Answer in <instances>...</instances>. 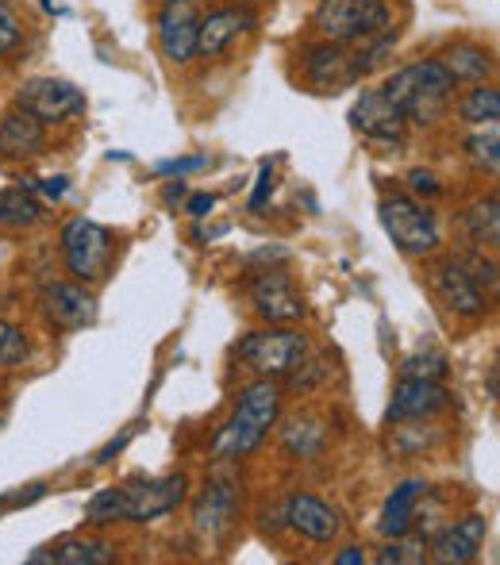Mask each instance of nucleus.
Returning a JSON list of instances; mask_svg holds the SVG:
<instances>
[{
  "label": "nucleus",
  "instance_id": "21",
  "mask_svg": "<svg viewBox=\"0 0 500 565\" xmlns=\"http://www.w3.org/2000/svg\"><path fill=\"white\" fill-rule=\"evenodd\" d=\"M427 492L424 481H404L393 489V497H389L385 512H381V535L385 539H396V535H408L412 527H416V504L419 497Z\"/></svg>",
  "mask_w": 500,
  "mask_h": 565
},
{
  "label": "nucleus",
  "instance_id": "28",
  "mask_svg": "<svg viewBox=\"0 0 500 565\" xmlns=\"http://www.w3.org/2000/svg\"><path fill=\"white\" fill-rule=\"evenodd\" d=\"M381 565H419L427 562V539L424 535H396L393 543L385 546V551L377 554Z\"/></svg>",
  "mask_w": 500,
  "mask_h": 565
},
{
  "label": "nucleus",
  "instance_id": "3",
  "mask_svg": "<svg viewBox=\"0 0 500 565\" xmlns=\"http://www.w3.org/2000/svg\"><path fill=\"white\" fill-rule=\"evenodd\" d=\"M235 354H240V362L247 365V370L262 373V377H289L308 358V339L292 328H274V323H269L266 331L243 335Z\"/></svg>",
  "mask_w": 500,
  "mask_h": 565
},
{
  "label": "nucleus",
  "instance_id": "5",
  "mask_svg": "<svg viewBox=\"0 0 500 565\" xmlns=\"http://www.w3.org/2000/svg\"><path fill=\"white\" fill-rule=\"evenodd\" d=\"M113 231L93 224V220H70L62 227V258H66V269L82 285L105 281L108 266H113Z\"/></svg>",
  "mask_w": 500,
  "mask_h": 565
},
{
  "label": "nucleus",
  "instance_id": "19",
  "mask_svg": "<svg viewBox=\"0 0 500 565\" xmlns=\"http://www.w3.org/2000/svg\"><path fill=\"white\" fill-rule=\"evenodd\" d=\"M46 147V124L23 108L0 116V154L8 158H35Z\"/></svg>",
  "mask_w": 500,
  "mask_h": 565
},
{
  "label": "nucleus",
  "instance_id": "12",
  "mask_svg": "<svg viewBox=\"0 0 500 565\" xmlns=\"http://www.w3.org/2000/svg\"><path fill=\"white\" fill-rule=\"evenodd\" d=\"M486 535H489V523L486 515H462V520L455 523V527L443 531L435 543H427V558L439 562V565H466L474 562L481 554V546H486Z\"/></svg>",
  "mask_w": 500,
  "mask_h": 565
},
{
  "label": "nucleus",
  "instance_id": "16",
  "mask_svg": "<svg viewBox=\"0 0 500 565\" xmlns=\"http://www.w3.org/2000/svg\"><path fill=\"white\" fill-rule=\"evenodd\" d=\"M254 12L247 8H220V12L201 15V31H196V54L204 58H220L243 31H254Z\"/></svg>",
  "mask_w": 500,
  "mask_h": 565
},
{
  "label": "nucleus",
  "instance_id": "33",
  "mask_svg": "<svg viewBox=\"0 0 500 565\" xmlns=\"http://www.w3.org/2000/svg\"><path fill=\"white\" fill-rule=\"evenodd\" d=\"M20 43H23V28H20V20H15L12 8L0 4V58H4V54H12Z\"/></svg>",
  "mask_w": 500,
  "mask_h": 565
},
{
  "label": "nucleus",
  "instance_id": "44",
  "mask_svg": "<svg viewBox=\"0 0 500 565\" xmlns=\"http://www.w3.org/2000/svg\"><path fill=\"white\" fill-rule=\"evenodd\" d=\"M0 4H8V0H0Z\"/></svg>",
  "mask_w": 500,
  "mask_h": 565
},
{
  "label": "nucleus",
  "instance_id": "39",
  "mask_svg": "<svg viewBox=\"0 0 500 565\" xmlns=\"http://www.w3.org/2000/svg\"><path fill=\"white\" fill-rule=\"evenodd\" d=\"M135 431H139V424H131V427H127V431L120 435V439H113V443H108V447H105V450H100V454H97V461H100V466H105V461H113V458H116V454H120V450L127 447V443H131V439H135Z\"/></svg>",
  "mask_w": 500,
  "mask_h": 565
},
{
  "label": "nucleus",
  "instance_id": "38",
  "mask_svg": "<svg viewBox=\"0 0 500 565\" xmlns=\"http://www.w3.org/2000/svg\"><path fill=\"white\" fill-rule=\"evenodd\" d=\"M46 497V484H28V492H12V497H0V508H20L31 504V500Z\"/></svg>",
  "mask_w": 500,
  "mask_h": 565
},
{
  "label": "nucleus",
  "instance_id": "8",
  "mask_svg": "<svg viewBox=\"0 0 500 565\" xmlns=\"http://www.w3.org/2000/svg\"><path fill=\"white\" fill-rule=\"evenodd\" d=\"M15 105L43 119V124H62V119L85 113V93L74 82H62V77H31V82L20 85Z\"/></svg>",
  "mask_w": 500,
  "mask_h": 565
},
{
  "label": "nucleus",
  "instance_id": "32",
  "mask_svg": "<svg viewBox=\"0 0 500 565\" xmlns=\"http://www.w3.org/2000/svg\"><path fill=\"white\" fill-rule=\"evenodd\" d=\"M28 358V335L15 323L0 320V370H12Z\"/></svg>",
  "mask_w": 500,
  "mask_h": 565
},
{
  "label": "nucleus",
  "instance_id": "36",
  "mask_svg": "<svg viewBox=\"0 0 500 565\" xmlns=\"http://www.w3.org/2000/svg\"><path fill=\"white\" fill-rule=\"evenodd\" d=\"M269 193H274V173H269V166H262L258 185H254V196H251V212H262V209H266Z\"/></svg>",
  "mask_w": 500,
  "mask_h": 565
},
{
  "label": "nucleus",
  "instance_id": "26",
  "mask_svg": "<svg viewBox=\"0 0 500 565\" xmlns=\"http://www.w3.org/2000/svg\"><path fill=\"white\" fill-rule=\"evenodd\" d=\"M466 231H470V238L481 246V250L500 243V204H497V196H486V201L470 204V212H466Z\"/></svg>",
  "mask_w": 500,
  "mask_h": 565
},
{
  "label": "nucleus",
  "instance_id": "13",
  "mask_svg": "<svg viewBox=\"0 0 500 565\" xmlns=\"http://www.w3.org/2000/svg\"><path fill=\"white\" fill-rule=\"evenodd\" d=\"M285 523H289L297 535H305L308 543H331V539H339V531H343V520H339L336 508L323 504L320 497H308V492L289 497V504H285Z\"/></svg>",
  "mask_w": 500,
  "mask_h": 565
},
{
  "label": "nucleus",
  "instance_id": "30",
  "mask_svg": "<svg viewBox=\"0 0 500 565\" xmlns=\"http://www.w3.org/2000/svg\"><path fill=\"white\" fill-rule=\"evenodd\" d=\"M85 523H93V527H105V523H124L120 489H100L97 497L85 504Z\"/></svg>",
  "mask_w": 500,
  "mask_h": 565
},
{
  "label": "nucleus",
  "instance_id": "29",
  "mask_svg": "<svg viewBox=\"0 0 500 565\" xmlns=\"http://www.w3.org/2000/svg\"><path fill=\"white\" fill-rule=\"evenodd\" d=\"M466 150H470L474 166H481V170L497 173V166H500V131H497V124H486L478 135H470Z\"/></svg>",
  "mask_w": 500,
  "mask_h": 565
},
{
  "label": "nucleus",
  "instance_id": "20",
  "mask_svg": "<svg viewBox=\"0 0 500 565\" xmlns=\"http://www.w3.org/2000/svg\"><path fill=\"white\" fill-rule=\"evenodd\" d=\"M305 74L320 93H336V89H343V85H354L351 54H347L339 43L312 46V51L305 54Z\"/></svg>",
  "mask_w": 500,
  "mask_h": 565
},
{
  "label": "nucleus",
  "instance_id": "18",
  "mask_svg": "<svg viewBox=\"0 0 500 565\" xmlns=\"http://www.w3.org/2000/svg\"><path fill=\"white\" fill-rule=\"evenodd\" d=\"M404 124H408V119H404L385 97H381V89L362 93V100L351 108V127H354V131H362L366 139H377V142H401Z\"/></svg>",
  "mask_w": 500,
  "mask_h": 565
},
{
  "label": "nucleus",
  "instance_id": "31",
  "mask_svg": "<svg viewBox=\"0 0 500 565\" xmlns=\"http://www.w3.org/2000/svg\"><path fill=\"white\" fill-rule=\"evenodd\" d=\"M447 358L439 354V350H427V354H412L404 358L401 365V377H419V381H443L447 377Z\"/></svg>",
  "mask_w": 500,
  "mask_h": 565
},
{
  "label": "nucleus",
  "instance_id": "15",
  "mask_svg": "<svg viewBox=\"0 0 500 565\" xmlns=\"http://www.w3.org/2000/svg\"><path fill=\"white\" fill-rule=\"evenodd\" d=\"M43 312L51 316L58 328H85V323L97 320V300L85 285H66L54 281L43 289Z\"/></svg>",
  "mask_w": 500,
  "mask_h": 565
},
{
  "label": "nucleus",
  "instance_id": "7",
  "mask_svg": "<svg viewBox=\"0 0 500 565\" xmlns=\"http://www.w3.org/2000/svg\"><path fill=\"white\" fill-rule=\"evenodd\" d=\"M120 497H124V523H155L185 504L189 481L181 473L150 477V481L120 484Z\"/></svg>",
  "mask_w": 500,
  "mask_h": 565
},
{
  "label": "nucleus",
  "instance_id": "22",
  "mask_svg": "<svg viewBox=\"0 0 500 565\" xmlns=\"http://www.w3.org/2000/svg\"><path fill=\"white\" fill-rule=\"evenodd\" d=\"M31 565H105L113 562V546L100 543V539H66L58 546H46V551L28 554Z\"/></svg>",
  "mask_w": 500,
  "mask_h": 565
},
{
  "label": "nucleus",
  "instance_id": "1",
  "mask_svg": "<svg viewBox=\"0 0 500 565\" xmlns=\"http://www.w3.org/2000/svg\"><path fill=\"white\" fill-rule=\"evenodd\" d=\"M281 416V388H277L274 377H262L247 385L240 393V404H235L232 419L216 431L212 439V458L216 461H235L247 458L251 450L262 447V439L269 435V427Z\"/></svg>",
  "mask_w": 500,
  "mask_h": 565
},
{
  "label": "nucleus",
  "instance_id": "34",
  "mask_svg": "<svg viewBox=\"0 0 500 565\" xmlns=\"http://www.w3.org/2000/svg\"><path fill=\"white\" fill-rule=\"evenodd\" d=\"M209 166V158L204 154H193V158H170V162H158L155 173H162V178H185V173H196Z\"/></svg>",
  "mask_w": 500,
  "mask_h": 565
},
{
  "label": "nucleus",
  "instance_id": "11",
  "mask_svg": "<svg viewBox=\"0 0 500 565\" xmlns=\"http://www.w3.org/2000/svg\"><path fill=\"white\" fill-rule=\"evenodd\" d=\"M450 404V393L439 381H419V377H401V385L393 388V401H389V419L404 424V419H432L439 416Z\"/></svg>",
  "mask_w": 500,
  "mask_h": 565
},
{
  "label": "nucleus",
  "instance_id": "14",
  "mask_svg": "<svg viewBox=\"0 0 500 565\" xmlns=\"http://www.w3.org/2000/svg\"><path fill=\"white\" fill-rule=\"evenodd\" d=\"M435 292L443 297V305L450 308V312L466 316V320H481L486 316V292H481V285L474 281L470 274H466L458 262H443L439 269H435Z\"/></svg>",
  "mask_w": 500,
  "mask_h": 565
},
{
  "label": "nucleus",
  "instance_id": "41",
  "mask_svg": "<svg viewBox=\"0 0 500 565\" xmlns=\"http://www.w3.org/2000/svg\"><path fill=\"white\" fill-rule=\"evenodd\" d=\"M39 189H43V193L51 196V201H62V196H66V189H70V185H66V178H46Z\"/></svg>",
  "mask_w": 500,
  "mask_h": 565
},
{
  "label": "nucleus",
  "instance_id": "27",
  "mask_svg": "<svg viewBox=\"0 0 500 565\" xmlns=\"http://www.w3.org/2000/svg\"><path fill=\"white\" fill-rule=\"evenodd\" d=\"M458 116L474 127H486V124H497L500 119V93L493 85H481V89H470L458 105Z\"/></svg>",
  "mask_w": 500,
  "mask_h": 565
},
{
  "label": "nucleus",
  "instance_id": "23",
  "mask_svg": "<svg viewBox=\"0 0 500 565\" xmlns=\"http://www.w3.org/2000/svg\"><path fill=\"white\" fill-rule=\"evenodd\" d=\"M439 62L447 66V74L455 77V82H486V77L493 74V54L474 43L450 46V51H443Z\"/></svg>",
  "mask_w": 500,
  "mask_h": 565
},
{
  "label": "nucleus",
  "instance_id": "40",
  "mask_svg": "<svg viewBox=\"0 0 500 565\" xmlns=\"http://www.w3.org/2000/svg\"><path fill=\"white\" fill-rule=\"evenodd\" d=\"M212 209H216V196L212 193H196L193 201H189V216H196V220H204Z\"/></svg>",
  "mask_w": 500,
  "mask_h": 565
},
{
  "label": "nucleus",
  "instance_id": "43",
  "mask_svg": "<svg viewBox=\"0 0 500 565\" xmlns=\"http://www.w3.org/2000/svg\"><path fill=\"white\" fill-rule=\"evenodd\" d=\"M185 193H189V189H185V181H178V185H170V189H166V201H170V204H178V201H185Z\"/></svg>",
  "mask_w": 500,
  "mask_h": 565
},
{
  "label": "nucleus",
  "instance_id": "24",
  "mask_svg": "<svg viewBox=\"0 0 500 565\" xmlns=\"http://www.w3.org/2000/svg\"><path fill=\"white\" fill-rule=\"evenodd\" d=\"M43 220V204L28 193V189H4L0 193V227L23 231Z\"/></svg>",
  "mask_w": 500,
  "mask_h": 565
},
{
  "label": "nucleus",
  "instance_id": "9",
  "mask_svg": "<svg viewBox=\"0 0 500 565\" xmlns=\"http://www.w3.org/2000/svg\"><path fill=\"white\" fill-rule=\"evenodd\" d=\"M196 31H201V8L196 0H166L158 15V46L170 62L185 66L196 58Z\"/></svg>",
  "mask_w": 500,
  "mask_h": 565
},
{
  "label": "nucleus",
  "instance_id": "42",
  "mask_svg": "<svg viewBox=\"0 0 500 565\" xmlns=\"http://www.w3.org/2000/svg\"><path fill=\"white\" fill-rule=\"evenodd\" d=\"M366 562V551L362 546H347V551L336 554V565H362Z\"/></svg>",
  "mask_w": 500,
  "mask_h": 565
},
{
  "label": "nucleus",
  "instance_id": "17",
  "mask_svg": "<svg viewBox=\"0 0 500 565\" xmlns=\"http://www.w3.org/2000/svg\"><path fill=\"white\" fill-rule=\"evenodd\" d=\"M235 512H240V489H235V481H227V477H216V481L204 484L201 500H196V508H193L196 531H201V535H224V531L232 527Z\"/></svg>",
  "mask_w": 500,
  "mask_h": 565
},
{
  "label": "nucleus",
  "instance_id": "10",
  "mask_svg": "<svg viewBox=\"0 0 500 565\" xmlns=\"http://www.w3.org/2000/svg\"><path fill=\"white\" fill-rule=\"evenodd\" d=\"M251 300H254V312L266 323H297V320H305V312H308L305 297L292 289V281L281 269H266L262 277H254Z\"/></svg>",
  "mask_w": 500,
  "mask_h": 565
},
{
  "label": "nucleus",
  "instance_id": "2",
  "mask_svg": "<svg viewBox=\"0 0 500 565\" xmlns=\"http://www.w3.org/2000/svg\"><path fill=\"white\" fill-rule=\"evenodd\" d=\"M458 89V82L447 74L439 58L427 62H412V66L396 70L385 85H381V97L396 108L404 119L412 124H435L443 113H447L450 93Z\"/></svg>",
  "mask_w": 500,
  "mask_h": 565
},
{
  "label": "nucleus",
  "instance_id": "6",
  "mask_svg": "<svg viewBox=\"0 0 500 565\" xmlns=\"http://www.w3.org/2000/svg\"><path fill=\"white\" fill-rule=\"evenodd\" d=\"M381 227L389 231V238L396 243L401 254L424 258L439 246V224L424 204L408 201V196H385L381 201Z\"/></svg>",
  "mask_w": 500,
  "mask_h": 565
},
{
  "label": "nucleus",
  "instance_id": "37",
  "mask_svg": "<svg viewBox=\"0 0 500 565\" xmlns=\"http://www.w3.org/2000/svg\"><path fill=\"white\" fill-rule=\"evenodd\" d=\"M408 185L416 189V193H424V196H439L443 193V185L435 181V173H427V170H412L408 173Z\"/></svg>",
  "mask_w": 500,
  "mask_h": 565
},
{
  "label": "nucleus",
  "instance_id": "4",
  "mask_svg": "<svg viewBox=\"0 0 500 565\" xmlns=\"http://www.w3.org/2000/svg\"><path fill=\"white\" fill-rule=\"evenodd\" d=\"M316 28L328 43H374L389 28L385 0H323L316 8Z\"/></svg>",
  "mask_w": 500,
  "mask_h": 565
},
{
  "label": "nucleus",
  "instance_id": "25",
  "mask_svg": "<svg viewBox=\"0 0 500 565\" xmlns=\"http://www.w3.org/2000/svg\"><path fill=\"white\" fill-rule=\"evenodd\" d=\"M281 443H285V450L297 454V458H312V454H320L323 450L320 419H312V416L289 419V424L281 427Z\"/></svg>",
  "mask_w": 500,
  "mask_h": 565
},
{
  "label": "nucleus",
  "instance_id": "35",
  "mask_svg": "<svg viewBox=\"0 0 500 565\" xmlns=\"http://www.w3.org/2000/svg\"><path fill=\"white\" fill-rule=\"evenodd\" d=\"M458 266L466 269V274L474 277V281H486L489 289H497V262H486L481 254H474V258H466V262H458Z\"/></svg>",
  "mask_w": 500,
  "mask_h": 565
}]
</instances>
